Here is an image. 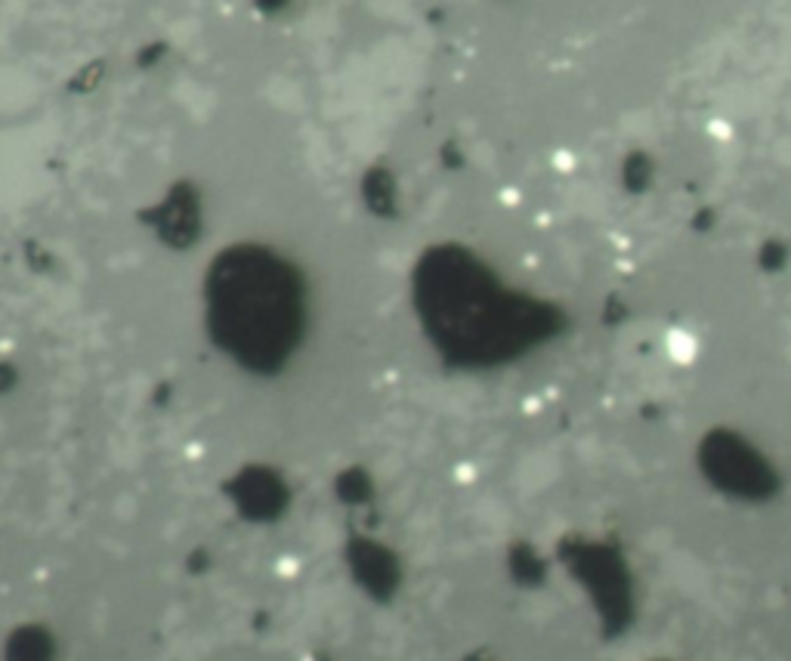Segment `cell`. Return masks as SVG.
<instances>
[{
  "instance_id": "obj_2",
  "label": "cell",
  "mask_w": 791,
  "mask_h": 661,
  "mask_svg": "<svg viewBox=\"0 0 791 661\" xmlns=\"http://www.w3.org/2000/svg\"><path fill=\"white\" fill-rule=\"evenodd\" d=\"M711 133H714L717 139H730V136H733V127H730L726 121H714V124H711Z\"/></svg>"
},
{
  "instance_id": "obj_1",
  "label": "cell",
  "mask_w": 791,
  "mask_h": 661,
  "mask_svg": "<svg viewBox=\"0 0 791 661\" xmlns=\"http://www.w3.org/2000/svg\"><path fill=\"white\" fill-rule=\"evenodd\" d=\"M662 349H664V356H668V361L686 368V365H692V361L699 359L702 340H699V334L690 330V328H668V330H664V337H662Z\"/></svg>"
}]
</instances>
